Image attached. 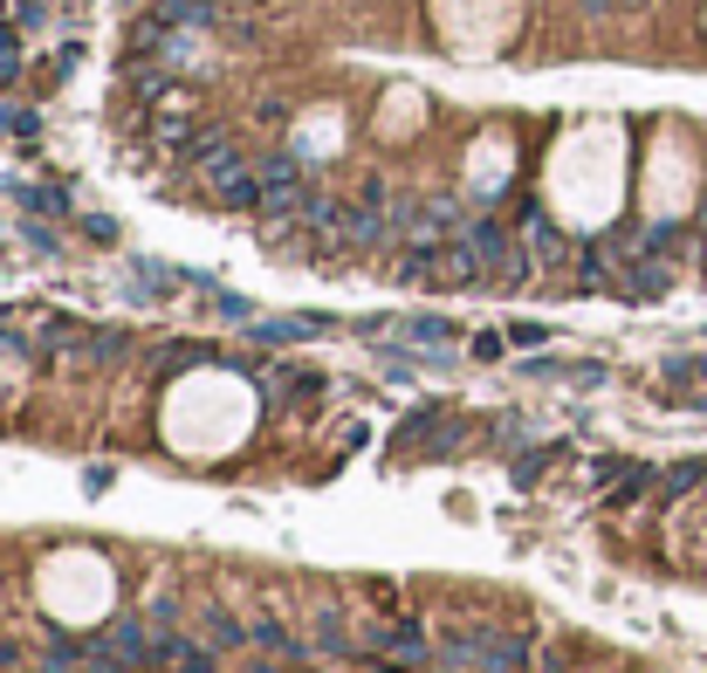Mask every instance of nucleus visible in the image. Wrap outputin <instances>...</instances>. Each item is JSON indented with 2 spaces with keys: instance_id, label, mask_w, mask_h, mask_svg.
I'll return each instance as SVG.
<instances>
[{
  "instance_id": "nucleus-12",
  "label": "nucleus",
  "mask_w": 707,
  "mask_h": 673,
  "mask_svg": "<svg viewBox=\"0 0 707 673\" xmlns=\"http://www.w3.org/2000/svg\"><path fill=\"white\" fill-rule=\"evenodd\" d=\"M207 640H213V646H241V640H248V625H233L227 612H207Z\"/></svg>"
},
{
  "instance_id": "nucleus-2",
  "label": "nucleus",
  "mask_w": 707,
  "mask_h": 673,
  "mask_svg": "<svg viewBox=\"0 0 707 673\" xmlns=\"http://www.w3.org/2000/svg\"><path fill=\"white\" fill-rule=\"evenodd\" d=\"M454 241L481 261V283H508V289H516V283H529V255H522L516 241H508V227H501V220L475 214V220H467V227L454 234Z\"/></svg>"
},
{
  "instance_id": "nucleus-11",
  "label": "nucleus",
  "mask_w": 707,
  "mask_h": 673,
  "mask_svg": "<svg viewBox=\"0 0 707 673\" xmlns=\"http://www.w3.org/2000/svg\"><path fill=\"white\" fill-rule=\"evenodd\" d=\"M399 337H406V344H447V337H454V330H447V324H440V316H412V324H406V330H399Z\"/></svg>"
},
{
  "instance_id": "nucleus-10",
  "label": "nucleus",
  "mask_w": 707,
  "mask_h": 673,
  "mask_svg": "<svg viewBox=\"0 0 707 673\" xmlns=\"http://www.w3.org/2000/svg\"><path fill=\"white\" fill-rule=\"evenodd\" d=\"M522 234H529V255H542V261H549V255H564V241H557V227H549V214H529Z\"/></svg>"
},
{
  "instance_id": "nucleus-13",
  "label": "nucleus",
  "mask_w": 707,
  "mask_h": 673,
  "mask_svg": "<svg viewBox=\"0 0 707 673\" xmlns=\"http://www.w3.org/2000/svg\"><path fill=\"white\" fill-rule=\"evenodd\" d=\"M549 461H557V447H529V454H522L516 467H508V474H516V482H536V474H542Z\"/></svg>"
},
{
  "instance_id": "nucleus-6",
  "label": "nucleus",
  "mask_w": 707,
  "mask_h": 673,
  "mask_svg": "<svg viewBox=\"0 0 707 673\" xmlns=\"http://www.w3.org/2000/svg\"><path fill=\"white\" fill-rule=\"evenodd\" d=\"M8 192H14V200H21L28 214H69V192H56V186H34V179H14Z\"/></svg>"
},
{
  "instance_id": "nucleus-16",
  "label": "nucleus",
  "mask_w": 707,
  "mask_h": 673,
  "mask_svg": "<svg viewBox=\"0 0 707 673\" xmlns=\"http://www.w3.org/2000/svg\"><path fill=\"white\" fill-rule=\"evenodd\" d=\"M317 625H323V632H317V646H323V653H343V625H337V612H323Z\"/></svg>"
},
{
  "instance_id": "nucleus-7",
  "label": "nucleus",
  "mask_w": 707,
  "mask_h": 673,
  "mask_svg": "<svg viewBox=\"0 0 707 673\" xmlns=\"http://www.w3.org/2000/svg\"><path fill=\"white\" fill-rule=\"evenodd\" d=\"M76 358H90V365H110V358H125V337H117V330H83V344H76Z\"/></svg>"
},
{
  "instance_id": "nucleus-18",
  "label": "nucleus",
  "mask_w": 707,
  "mask_h": 673,
  "mask_svg": "<svg viewBox=\"0 0 707 673\" xmlns=\"http://www.w3.org/2000/svg\"><path fill=\"white\" fill-rule=\"evenodd\" d=\"M83 234H90V241H117V227H110L103 214H90V220H83Z\"/></svg>"
},
{
  "instance_id": "nucleus-14",
  "label": "nucleus",
  "mask_w": 707,
  "mask_h": 673,
  "mask_svg": "<svg viewBox=\"0 0 707 673\" xmlns=\"http://www.w3.org/2000/svg\"><path fill=\"white\" fill-rule=\"evenodd\" d=\"M0 131H14V138H34V110H14V103H0Z\"/></svg>"
},
{
  "instance_id": "nucleus-1",
  "label": "nucleus",
  "mask_w": 707,
  "mask_h": 673,
  "mask_svg": "<svg viewBox=\"0 0 707 673\" xmlns=\"http://www.w3.org/2000/svg\"><path fill=\"white\" fill-rule=\"evenodd\" d=\"M440 660L460 666V673H522L529 666V640L508 632V625H460V632H447Z\"/></svg>"
},
{
  "instance_id": "nucleus-20",
  "label": "nucleus",
  "mask_w": 707,
  "mask_h": 673,
  "mask_svg": "<svg viewBox=\"0 0 707 673\" xmlns=\"http://www.w3.org/2000/svg\"><path fill=\"white\" fill-rule=\"evenodd\" d=\"M700 268H707V234H700Z\"/></svg>"
},
{
  "instance_id": "nucleus-15",
  "label": "nucleus",
  "mask_w": 707,
  "mask_h": 673,
  "mask_svg": "<svg viewBox=\"0 0 707 673\" xmlns=\"http://www.w3.org/2000/svg\"><path fill=\"white\" fill-rule=\"evenodd\" d=\"M666 378H674V385H700L707 378V358H674V365H666Z\"/></svg>"
},
{
  "instance_id": "nucleus-4",
  "label": "nucleus",
  "mask_w": 707,
  "mask_h": 673,
  "mask_svg": "<svg viewBox=\"0 0 707 673\" xmlns=\"http://www.w3.org/2000/svg\"><path fill=\"white\" fill-rule=\"evenodd\" d=\"M207 186H213V200H220V207H241V214H248V207H261V172H255V166H241V158L213 166V172H207Z\"/></svg>"
},
{
  "instance_id": "nucleus-5",
  "label": "nucleus",
  "mask_w": 707,
  "mask_h": 673,
  "mask_svg": "<svg viewBox=\"0 0 707 673\" xmlns=\"http://www.w3.org/2000/svg\"><path fill=\"white\" fill-rule=\"evenodd\" d=\"M371 646H378L385 660H399V673H412V666L426 660V640H419V632H412V625H385V632H378V640H371Z\"/></svg>"
},
{
  "instance_id": "nucleus-9",
  "label": "nucleus",
  "mask_w": 707,
  "mask_h": 673,
  "mask_svg": "<svg viewBox=\"0 0 707 673\" xmlns=\"http://www.w3.org/2000/svg\"><path fill=\"white\" fill-rule=\"evenodd\" d=\"M700 482H707V461H680V467H666L659 488H666V502H674V495H687V488H700Z\"/></svg>"
},
{
  "instance_id": "nucleus-17",
  "label": "nucleus",
  "mask_w": 707,
  "mask_h": 673,
  "mask_svg": "<svg viewBox=\"0 0 707 673\" xmlns=\"http://www.w3.org/2000/svg\"><path fill=\"white\" fill-rule=\"evenodd\" d=\"M255 640H261L268 653H296V640H289V632H282V625H255Z\"/></svg>"
},
{
  "instance_id": "nucleus-3",
  "label": "nucleus",
  "mask_w": 707,
  "mask_h": 673,
  "mask_svg": "<svg viewBox=\"0 0 707 673\" xmlns=\"http://www.w3.org/2000/svg\"><path fill=\"white\" fill-rule=\"evenodd\" d=\"M90 653H103V660H117L125 673H138V666H151V632H145V618H117L110 632H97Z\"/></svg>"
},
{
  "instance_id": "nucleus-8",
  "label": "nucleus",
  "mask_w": 707,
  "mask_h": 673,
  "mask_svg": "<svg viewBox=\"0 0 707 673\" xmlns=\"http://www.w3.org/2000/svg\"><path fill=\"white\" fill-rule=\"evenodd\" d=\"M412 117H419V97H412V90H391V97H385V117H378V125H385V138H399V131L412 125Z\"/></svg>"
},
{
  "instance_id": "nucleus-19",
  "label": "nucleus",
  "mask_w": 707,
  "mask_h": 673,
  "mask_svg": "<svg viewBox=\"0 0 707 673\" xmlns=\"http://www.w3.org/2000/svg\"><path fill=\"white\" fill-rule=\"evenodd\" d=\"M261 673H309V666H261Z\"/></svg>"
}]
</instances>
